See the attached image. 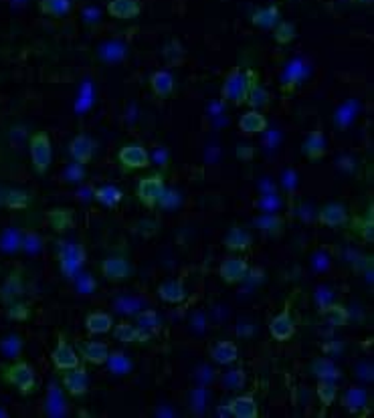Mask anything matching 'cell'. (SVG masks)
<instances>
[{
    "label": "cell",
    "mask_w": 374,
    "mask_h": 418,
    "mask_svg": "<svg viewBox=\"0 0 374 418\" xmlns=\"http://www.w3.org/2000/svg\"><path fill=\"white\" fill-rule=\"evenodd\" d=\"M318 222L328 227V229L344 227V224H348V210L338 202H330L318 212Z\"/></svg>",
    "instance_id": "9a60e30c"
},
{
    "label": "cell",
    "mask_w": 374,
    "mask_h": 418,
    "mask_svg": "<svg viewBox=\"0 0 374 418\" xmlns=\"http://www.w3.org/2000/svg\"><path fill=\"white\" fill-rule=\"evenodd\" d=\"M219 415H221V417H231V410H229V406H224V408H219Z\"/></svg>",
    "instance_id": "c3c4849f"
},
{
    "label": "cell",
    "mask_w": 374,
    "mask_h": 418,
    "mask_svg": "<svg viewBox=\"0 0 374 418\" xmlns=\"http://www.w3.org/2000/svg\"><path fill=\"white\" fill-rule=\"evenodd\" d=\"M40 246H43V243H40V239H38L35 233H31V235H25V237H23L21 248H25V251H29V253H37Z\"/></svg>",
    "instance_id": "f6af8a7d"
},
{
    "label": "cell",
    "mask_w": 374,
    "mask_h": 418,
    "mask_svg": "<svg viewBox=\"0 0 374 418\" xmlns=\"http://www.w3.org/2000/svg\"><path fill=\"white\" fill-rule=\"evenodd\" d=\"M93 154H95V141L87 134H79L69 141V156L77 164H81V166L89 164L93 160Z\"/></svg>",
    "instance_id": "8fae6325"
},
{
    "label": "cell",
    "mask_w": 374,
    "mask_h": 418,
    "mask_svg": "<svg viewBox=\"0 0 374 418\" xmlns=\"http://www.w3.org/2000/svg\"><path fill=\"white\" fill-rule=\"evenodd\" d=\"M0 205L10 210H23L31 205V196L25 190H6Z\"/></svg>",
    "instance_id": "4dcf8cb0"
},
{
    "label": "cell",
    "mask_w": 374,
    "mask_h": 418,
    "mask_svg": "<svg viewBox=\"0 0 374 418\" xmlns=\"http://www.w3.org/2000/svg\"><path fill=\"white\" fill-rule=\"evenodd\" d=\"M279 21H281V14H279V8L275 4L263 6L259 10H255L251 16V23L259 29H273Z\"/></svg>",
    "instance_id": "d4e9b609"
},
{
    "label": "cell",
    "mask_w": 374,
    "mask_h": 418,
    "mask_svg": "<svg viewBox=\"0 0 374 418\" xmlns=\"http://www.w3.org/2000/svg\"><path fill=\"white\" fill-rule=\"evenodd\" d=\"M6 315H8V319H14V321H27L31 317V310L25 303L10 301L8 307H6Z\"/></svg>",
    "instance_id": "7bdbcfd3"
},
{
    "label": "cell",
    "mask_w": 374,
    "mask_h": 418,
    "mask_svg": "<svg viewBox=\"0 0 374 418\" xmlns=\"http://www.w3.org/2000/svg\"><path fill=\"white\" fill-rule=\"evenodd\" d=\"M303 154L312 160L318 162L326 156V136L322 130H312L303 141Z\"/></svg>",
    "instance_id": "ffe728a7"
},
{
    "label": "cell",
    "mask_w": 374,
    "mask_h": 418,
    "mask_svg": "<svg viewBox=\"0 0 374 418\" xmlns=\"http://www.w3.org/2000/svg\"><path fill=\"white\" fill-rule=\"evenodd\" d=\"M158 295L166 303H183L187 299V289L180 279H166L158 285Z\"/></svg>",
    "instance_id": "ac0fdd59"
},
{
    "label": "cell",
    "mask_w": 374,
    "mask_h": 418,
    "mask_svg": "<svg viewBox=\"0 0 374 418\" xmlns=\"http://www.w3.org/2000/svg\"><path fill=\"white\" fill-rule=\"evenodd\" d=\"M71 6H73L71 0H38V10H40V14L55 16V19H61V16L69 14V12H71Z\"/></svg>",
    "instance_id": "f546056e"
},
{
    "label": "cell",
    "mask_w": 374,
    "mask_h": 418,
    "mask_svg": "<svg viewBox=\"0 0 374 418\" xmlns=\"http://www.w3.org/2000/svg\"><path fill=\"white\" fill-rule=\"evenodd\" d=\"M296 36H298V31H296V25H294V23L279 21V23L273 27V38H275L277 45H290Z\"/></svg>",
    "instance_id": "d590c367"
},
{
    "label": "cell",
    "mask_w": 374,
    "mask_h": 418,
    "mask_svg": "<svg viewBox=\"0 0 374 418\" xmlns=\"http://www.w3.org/2000/svg\"><path fill=\"white\" fill-rule=\"evenodd\" d=\"M2 380L10 386H14L23 396L31 394L35 390V370L25 362V360H14L12 364L2 368Z\"/></svg>",
    "instance_id": "7a4b0ae2"
},
{
    "label": "cell",
    "mask_w": 374,
    "mask_h": 418,
    "mask_svg": "<svg viewBox=\"0 0 374 418\" xmlns=\"http://www.w3.org/2000/svg\"><path fill=\"white\" fill-rule=\"evenodd\" d=\"M356 2H360V4H369V2H373V0H356Z\"/></svg>",
    "instance_id": "f907efd6"
},
{
    "label": "cell",
    "mask_w": 374,
    "mask_h": 418,
    "mask_svg": "<svg viewBox=\"0 0 374 418\" xmlns=\"http://www.w3.org/2000/svg\"><path fill=\"white\" fill-rule=\"evenodd\" d=\"M113 338L121 344H144L150 340V334H146L144 329H140L138 325H132L128 321H121V323H115L112 327Z\"/></svg>",
    "instance_id": "2e32d148"
},
{
    "label": "cell",
    "mask_w": 374,
    "mask_h": 418,
    "mask_svg": "<svg viewBox=\"0 0 374 418\" xmlns=\"http://www.w3.org/2000/svg\"><path fill=\"white\" fill-rule=\"evenodd\" d=\"M51 362L57 370H69L79 366V356L77 351L71 348V344L65 340L63 334H59V340H57V346L51 351Z\"/></svg>",
    "instance_id": "9c48e42d"
},
{
    "label": "cell",
    "mask_w": 374,
    "mask_h": 418,
    "mask_svg": "<svg viewBox=\"0 0 374 418\" xmlns=\"http://www.w3.org/2000/svg\"><path fill=\"white\" fill-rule=\"evenodd\" d=\"M117 162L126 170H142L150 166V154L140 143H128L117 152Z\"/></svg>",
    "instance_id": "5b68a950"
},
{
    "label": "cell",
    "mask_w": 374,
    "mask_h": 418,
    "mask_svg": "<svg viewBox=\"0 0 374 418\" xmlns=\"http://www.w3.org/2000/svg\"><path fill=\"white\" fill-rule=\"evenodd\" d=\"M138 327L140 329H144L146 334H156L158 329H160V319H158V314L154 312V310H146L144 314L138 315Z\"/></svg>",
    "instance_id": "60d3db41"
},
{
    "label": "cell",
    "mask_w": 374,
    "mask_h": 418,
    "mask_svg": "<svg viewBox=\"0 0 374 418\" xmlns=\"http://www.w3.org/2000/svg\"><path fill=\"white\" fill-rule=\"evenodd\" d=\"M316 392H318V398L324 406H332L338 398L336 380H318Z\"/></svg>",
    "instance_id": "e575fe53"
},
{
    "label": "cell",
    "mask_w": 374,
    "mask_h": 418,
    "mask_svg": "<svg viewBox=\"0 0 374 418\" xmlns=\"http://www.w3.org/2000/svg\"><path fill=\"white\" fill-rule=\"evenodd\" d=\"M342 406L352 415H362L369 406V394L364 388H350L342 396Z\"/></svg>",
    "instance_id": "44dd1931"
},
{
    "label": "cell",
    "mask_w": 374,
    "mask_h": 418,
    "mask_svg": "<svg viewBox=\"0 0 374 418\" xmlns=\"http://www.w3.org/2000/svg\"><path fill=\"white\" fill-rule=\"evenodd\" d=\"M211 358L217 362V364H233L237 358H239V348L235 342H229V340H223V342H217L213 348H211Z\"/></svg>",
    "instance_id": "484cf974"
},
{
    "label": "cell",
    "mask_w": 374,
    "mask_h": 418,
    "mask_svg": "<svg viewBox=\"0 0 374 418\" xmlns=\"http://www.w3.org/2000/svg\"><path fill=\"white\" fill-rule=\"evenodd\" d=\"M257 77V73L253 69H241V67H233L224 75L223 87H221V95L223 100L231 102L235 105H243L247 102V93L251 87V81Z\"/></svg>",
    "instance_id": "6da1fadb"
},
{
    "label": "cell",
    "mask_w": 374,
    "mask_h": 418,
    "mask_svg": "<svg viewBox=\"0 0 374 418\" xmlns=\"http://www.w3.org/2000/svg\"><path fill=\"white\" fill-rule=\"evenodd\" d=\"M255 224H257L261 231L269 233V235H279V233L283 231V218L277 216V214H267V216H261V218L255 220Z\"/></svg>",
    "instance_id": "ab89813d"
},
{
    "label": "cell",
    "mask_w": 374,
    "mask_h": 418,
    "mask_svg": "<svg viewBox=\"0 0 374 418\" xmlns=\"http://www.w3.org/2000/svg\"><path fill=\"white\" fill-rule=\"evenodd\" d=\"M83 176H85V172H83L81 164H77V162H75V166H71V168H69V172H67V178H69L71 182L83 180Z\"/></svg>",
    "instance_id": "7dc6e473"
},
{
    "label": "cell",
    "mask_w": 374,
    "mask_h": 418,
    "mask_svg": "<svg viewBox=\"0 0 374 418\" xmlns=\"http://www.w3.org/2000/svg\"><path fill=\"white\" fill-rule=\"evenodd\" d=\"M166 190V182L162 174H150L146 178H142L136 186V196L138 200L146 207V209H156L162 194Z\"/></svg>",
    "instance_id": "277c9868"
},
{
    "label": "cell",
    "mask_w": 374,
    "mask_h": 418,
    "mask_svg": "<svg viewBox=\"0 0 374 418\" xmlns=\"http://www.w3.org/2000/svg\"><path fill=\"white\" fill-rule=\"evenodd\" d=\"M223 384L226 386V390H241L245 384V372L243 370H231L226 372L223 378Z\"/></svg>",
    "instance_id": "ee69618b"
},
{
    "label": "cell",
    "mask_w": 374,
    "mask_h": 418,
    "mask_svg": "<svg viewBox=\"0 0 374 418\" xmlns=\"http://www.w3.org/2000/svg\"><path fill=\"white\" fill-rule=\"evenodd\" d=\"M93 196L97 202H102L104 207L108 209H117L121 198H124V192L117 188V186H112V184H106V186H100L93 190Z\"/></svg>",
    "instance_id": "83f0119b"
},
{
    "label": "cell",
    "mask_w": 374,
    "mask_h": 418,
    "mask_svg": "<svg viewBox=\"0 0 374 418\" xmlns=\"http://www.w3.org/2000/svg\"><path fill=\"white\" fill-rule=\"evenodd\" d=\"M219 275L229 285L241 283L249 275V263L247 259H241V257H226L219 267Z\"/></svg>",
    "instance_id": "ba28073f"
},
{
    "label": "cell",
    "mask_w": 374,
    "mask_h": 418,
    "mask_svg": "<svg viewBox=\"0 0 374 418\" xmlns=\"http://www.w3.org/2000/svg\"><path fill=\"white\" fill-rule=\"evenodd\" d=\"M352 227L356 229V233L364 239V241H369V243H373L374 241V220H373V210L364 216V218H354L352 220Z\"/></svg>",
    "instance_id": "74e56055"
},
{
    "label": "cell",
    "mask_w": 374,
    "mask_h": 418,
    "mask_svg": "<svg viewBox=\"0 0 374 418\" xmlns=\"http://www.w3.org/2000/svg\"><path fill=\"white\" fill-rule=\"evenodd\" d=\"M0 351H2L6 358H10V360H19V358H21V351H23V340H21V336L10 334V336L2 338V340H0Z\"/></svg>",
    "instance_id": "8d00e7d4"
},
{
    "label": "cell",
    "mask_w": 374,
    "mask_h": 418,
    "mask_svg": "<svg viewBox=\"0 0 374 418\" xmlns=\"http://www.w3.org/2000/svg\"><path fill=\"white\" fill-rule=\"evenodd\" d=\"M269 102H271V95H269V91L263 87L261 81H259V75H257V77L251 81V87H249V93H247V102H245V104H249L253 109H261V107H267Z\"/></svg>",
    "instance_id": "f1b7e54d"
},
{
    "label": "cell",
    "mask_w": 374,
    "mask_h": 418,
    "mask_svg": "<svg viewBox=\"0 0 374 418\" xmlns=\"http://www.w3.org/2000/svg\"><path fill=\"white\" fill-rule=\"evenodd\" d=\"M316 299H318L320 310H324L326 305H330V303H332V295H330V291H328V289H318Z\"/></svg>",
    "instance_id": "bcb514c9"
},
{
    "label": "cell",
    "mask_w": 374,
    "mask_h": 418,
    "mask_svg": "<svg viewBox=\"0 0 374 418\" xmlns=\"http://www.w3.org/2000/svg\"><path fill=\"white\" fill-rule=\"evenodd\" d=\"M29 150H31V160H33V168L37 174H45L51 166L53 160V148H51V139L47 132H35L29 141Z\"/></svg>",
    "instance_id": "3957f363"
},
{
    "label": "cell",
    "mask_w": 374,
    "mask_h": 418,
    "mask_svg": "<svg viewBox=\"0 0 374 418\" xmlns=\"http://www.w3.org/2000/svg\"><path fill=\"white\" fill-rule=\"evenodd\" d=\"M0 417H8V413H6V410H2V408H0Z\"/></svg>",
    "instance_id": "681fc988"
},
{
    "label": "cell",
    "mask_w": 374,
    "mask_h": 418,
    "mask_svg": "<svg viewBox=\"0 0 374 418\" xmlns=\"http://www.w3.org/2000/svg\"><path fill=\"white\" fill-rule=\"evenodd\" d=\"M239 128L245 134H261L267 130V119L259 109H249L247 113L241 115L239 119Z\"/></svg>",
    "instance_id": "603a6c76"
},
{
    "label": "cell",
    "mask_w": 374,
    "mask_h": 418,
    "mask_svg": "<svg viewBox=\"0 0 374 418\" xmlns=\"http://www.w3.org/2000/svg\"><path fill=\"white\" fill-rule=\"evenodd\" d=\"M47 218H49V222H51V227L57 231V233H63V231H67V229H71L73 227V212L71 210H63V209H53L49 214H47Z\"/></svg>",
    "instance_id": "1f68e13d"
},
{
    "label": "cell",
    "mask_w": 374,
    "mask_h": 418,
    "mask_svg": "<svg viewBox=\"0 0 374 418\" xmlns=\"http://www.w3.org/2000/svg\"><path fill=\"white\" fill-rule=\"evenodd\" d=\"M106 364H110V370L113 374H128L132 370V362L126 358L124 351H110Z\"/></svg>",
    "instance_id": "f35d334b"
},
{
    "label": "cell",
    "mask_w": 374,
    "mask_h": 418,
    "mask_svg": "<svg viewBox=\"0 0 374 418\" xmlns=\"http://www.w3.org/2000/svg\"><path fill=\"white\" fill-rule=\"evenodd\" d=\"M162 57L170 67H180L187 61V51L183 47V43L178 38H172L164 45L162 49Z\"/></svg>",
    "instance_id": "4316f807"
},
{
    "label": "cell",
    "mask_w": 374,
    "mask_h": 418,
    "mask_svg": "<svg viewBox=\"0 0 374 418\" xmlns=\"http://www.w3.org/2000/svg\"><path fill=\"white\" fill-rule=\"evenodd\" d=\"M174 77H172V73L170 71H154L152 75H150V89H152V93L154 95H158V97H162V100H168V97H172L174 95Z\"/></svg>",
    "instance_id": "5bb4252c"
},
{
    "label": "cell",
    "mask_w": 374,
    "mask_h": 418,
    "mask_svg": "<svg viewBox=\"0 0 374 418\" xmlns=\"http://www.w3.org/2000/svg\"><path fill=\"white\" fill-rule=\"evenodd\" d=\"M320 314L324 315L332 325H346L350 321V314L344 305H340L336 301H332L330 305H326L324 310H320Z\"/></svg>",
    "instance_id": "836d02e7"
},
{
    "label": "cell",
    "mask_w": 374,
    "mask_h": 418,
    "mask_svg": "<svg viewBox=\"0 0 374 418\" xmlns=\"http://www.w3.org/2000/svg\"><path fill=\"white\" fill-rule=\"evenodd\" d=\"M269 334L277 342H290L296 336V319L290 314V305L269 321Z\"/></svg>",
    "instance_id": "8992f818"
},
{
    "label": "cell",
    "mask_w": 374,
    "mask_h": 418,
    "mask_svg": "<svg viewBox=\"0 0 374 418\" xmlns=\"http://www.w3.org/2000/svg\"><path fill=\"white\" fill-rule=\"evenodd\" d=\"M21 293H23V279H21L19 273H12L10 277L4 281V285H2V289H0V297H2V301L10 303V301H14Z\"/></svg>",
    "instance_id": "d6a6232c"
},
{
    "label": "cell",
    "mask_w": 374,
    "mask_h": 418,
    "mask_svg": "<svg viewBox=\"0 0 374 418\" xmlns=\"http://www.w3.org/2000/svg\"><path fill=\"white\" fill-rule=\"evenodd\" d=\"M23 243V235L19 231H6L2 237H0V248L6 251V253H12V251H19Z\"/></svg>",
    "instance_id": "b9f144b4"
},
{
    "label": "cell",
    "mask_w": 374,
    "mask_h": 418,
    "mask_svg": "<svg viewBox=\"0 0 374 418\" xmlns=\"http://www.w3.org/2000/svg\"><path fill=\"white\" fill-rule=\"evenodd\" d=\"M61 380H63V388L71 396H83L89 390V376H87V370L83 366L61 370Z\"/></svg>",
    "instance_id": "52a82bcc"
},
{
    "label": "cell",
    "mask_w": 374,
    "mask_h": 418,
    "mask_svg": "<svg viewBox=\"0 0 374 418\" xmlns=\"http://www.w3.org/2000/svg\"><path fill=\"white\" fill-rule=\"evenodd\" d=\"M79 356L87 362V364H93V366H102L108 362V356H110V348L108 344L104 342H79L77 346Z\"/></svg>",
    "instance_id": "4fadbf2b"
},
{
    "label": "cell",
    "mask_w": 374,
    "mask_h": 418,
    "mask_svg": "<svg viewBox=\"0 0 374 418\" xmlns=\"http://www.w3.org/2000/svg\"><path fill=\"white\" fill-rule=\"evenodd\" d=\"M112 315L106 314V312H93V314H89L85 317V329H87L91 336L108 334V332H112Z\"/></svg>",
    "instance_id": "cb8c5ba5"
},
{
    "label": "cell",
    "mask_w": 374,
    "mask_h": 418,
    "mask_svg": "<svg viewBox=\"0 0 374 418\" xmlns=\"http://www.w3.org/2000/svg\"><path fill=\"white\" fill-rule=\"evenodd\" d=\"M108 14L117 21H134L142 14V2L140 0H110Z\"/></svg>",
    "instance_id": "7c38bea8"
},
{
    "label": "cell",
    "mask_w": 374,
    "mask_h": 418,
    "mask_svg": "<svg viewBox=\"0 0 374 418\" xmlns=\"http://www.w3.org/2000/svg\"><path fill=\"white\" fill-rule=\"evenodd\" d=\"M251 244H253L251 233L241 227H231L224 235V246L229 251H247Z\"/></svg>",
    "instance_id": "7402d4cb"
},
{
    "label": "cell",
    "mask_w": 374,
    "mask_h": 418,
    "mask_svg": "<svg viewBox=\"0 0 374 418\" xmlns=\"http://www.w3.org/2000/svg\"><path fill=\"white\" fill-rule=\"evenodd\" d=\"M229 410H231V417L233 418H257L259 417V406L255 402V398L251 394H245V396H237L233 398L229 404Z\"/></svg>",
    "instance_id": "e0dca14e"
},
{
    "label": "cell",
    "mask_w": 374,
    "mask_h": 418,
    "mask_svg": "<svg viewBox=\"0 0 374 418\" xmlns=\"http://www.w3.org/2000/svg\"><path fill=\"white\" fill-rule=\"evenodd\" d=\"M309 374L316 378V380H340L342 378V372L336 364L328 358H314L309 362Z\"/></svg>",
    "instance_id": "d6986e66"
},
{
    "label": "cell",
    "mask_w": 374,
    "mask_h": 418,
    "mask_svg": "<svg viewBox=\"0 0 374 418\" xmlns=\"http://www.w3.org/2000/svg\"><path fill=\"white\" fill-rule=\"evenodd\" d=\"M100 271L102 275L112 281V283H119L126 279L132 277V265L124 259V257H108L100 263Z\"/></svg>",
    "instance_id": "30bf717a"
}]
</instances>
